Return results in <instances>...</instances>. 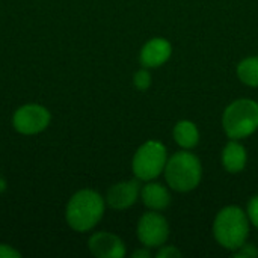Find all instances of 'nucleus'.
Returning a JSON list of instances; mask_svg holds the SVG:
<instances>
[{
	"instance_id": "nucleus-1",
	"label": "nucleus",
	"mask_w": 258,
	"mask_h": 258,
	"mask_svg": "<svg viewBox=\"0 0 258 258\" xmlns=\"http://www.w3.org/2000/svg\"><path fill=\"white\" fill-rule=\"evenodd\" d=\"M104 213L103 198L89 189L77 192L67 206V222L76 231H89Z\"/></svg>"
},
{
	"instance_id": "nucleus-2",
	"label": "nucleus",
	"mask_w": 258,
	"mask_h": 258,
	"mask_svg": "<svg viewBox=\"0 0 258 258\" xmlns=\"http://www.w3.org/2000/svg\"><path fill=\"white\" fill-rule=\"evenodd\" d=\"M213 233L221 246L236 251L246 242L249 221L240 207L230 206L218 213L213 224Z\"/></svg>"
},
{
	"instance_id": "nucleus-3",
	"label": "nucleus",
	"mask_w": 258,
	"mask_h": 258,
	"mask_svg": "<svg viewBox=\"0 0 258 258\" xmlns=\"http://www.w3.org/2000/svg\"><path fill=\"white\" fill-rule=\"evenodd\" d=\"M203 169L198 157L189 151H178L166 160V183L177 192H189L201 181Z\"/></svg>"
},
{
	"instance_id": "nucleus-4",
	"label": "nucleus",
	"mask_w": 258,
	"mask_h": 258,
	"mask_svg": "<svg viewBox=\"0 0 258 258\" xmlns=\"http://www.w3.org/2000/svg\"><path fill=\"white\" fill-rule=\"evenodd\" d=\"M222 125L231 139L248 138L258 128V104L249 98L233 101L224 112Z\"/></svg>"
},
{
	"instance_id": "nucleus-5",
	"label": "nucleus",
	"mask_w": 258,
	"mask_h": 258,
	"mask_svg": "<svg viewBox=\"0 0 258 258\" xmlns=\"http://www.w3.org/2000/svg\"><path fill=\"white\" fill-rule=\"evenodd\" d=\"M166 148L159 141L145 142L133 157V172L139 180L150 181L165 171Z\"/></svg>"
},
{
	"instance_id": "nucleus-6",
	"label": "nucleus",
	"mask_w": 258,
	"mask_h": 258,
	"mask_svg": "<svg viewBox=\"0 0 258 258\" xmlns=\"http://www.w3.org/2000/svg\"><path fill=\"white\" fill-rule=\"evenodd\" d=\"M169 236V227L166 219L154 212L145 213L138 224V237L145 248L162 246Z\"/></svg>"
},
{
	"instance_id": "nucleus-7",
	"label": "nucleus",
	"mask_w": 258,
	"mask_h": 258,
	"mask_svg": "<svg viewBox=\"0 0 258 258\" xmlns=\"http://www.w3.org/2000/svg\"><path fill=\"white\" fill-rule=\"evenodd\" d=\"M50 122V113L39 104H26L14 113V127L23 135L42 132Z\"/></svg>"
},
{
	"instance_id": "nucleus-8",
	"label": "nucleus",
	"mask_w": 258,
	"mask_h": 258,
	"mask_svg": "<svg viewBox=\"0 0 258 258\" xmlns=\"http://www.w3.org/2000/svg\"><path fill=\"white\" fill-rule=\"evenodd\" d=\"M89 251L98 258H122L125 246L121 239L112 233H97L89 239Z\"/></svg>"
},
{
	"instance_id": "nucleus-9",
	"label": "nucleus",
	"mask_w": 258,
	"mask_h": 258,
	"mask_svg": "<svg viewBox=\"0 0 258 258\" xmlns=\"http://www.w3.org/2000/svg\"><path fill=\"white\" fill-rule=\"evenodd\" d=\"M139 192L141 184L138 180L116 183L107 192V204L115 210H125L136 203Z\"/></svg>"
},
{
	"instance_id": "nucleus-10",
	"label": "nucleus",
	"mask_w": 258,
	"mask_h": 258,
	"mask_svg": "<svg viewBox=\"0 0 258 258\" xmlns=\"http://www.w3.org/2000/svg\"><path fill=\"white\" fill-rule=\"evenodd\" d=\"M172 47L163 38L150 39L141 51V63L147 68H156L163 65L171 56Z\"/></svg>"
},
{
	"instance_id": "nucleus-11",
	"label": "nucleus",
	"mask_w": 258,
	"mask_h": 258,
	"mask_svg": "<svg viewBox=\"0 0 258 258\" xmlns=\"http://www.w3.org/2000/svg\"><path fill=\"white\" fill-rule=\"evenodd\" d=\"M141 197L144 204L151 210H165L171 203V195L168 189L157 183H148L142 187Z\"/></svg>"
},
{
	"instance_id": "nucleus-12",
	"label": "nucleus",
	"mask_w": 258,
	"mask_h": 258,
	"mask_svg": "<svg viewBox=\"0 0 258 258\" xmlns=\"http://www.w3.org/2000/svg\"><path fill=\"white\" fill-rule=\"evenodd\" d=\"M222 165L228 172L237 174L246 165V151L243 145L237 142V139H231L222 153Z\"/></svg>"
},
{
	"instance_id": "nucleus-13",
	"label": "nucleus",
	"mask_w": 258,
	"mask_h": 258,
	"mask_svg": "<svg viewBox=\"0 0 258 258\" xmlns=\"http://www.w3.org/2000/svg\"><path fill=\"white\" fill-rule=\"evenodd\" d=\"M174 139L184 150L194 148L200 141V133L197 125L190 121H180L174 127Z\"/></svg>"
},
{
	"instance_id": "nucleus-14",
	"label": "nucleus",
	"mask_w": 258,
	"mask_h": 258,
	"mask_svg": "<svg viewBox=\"0 0 258 258\" xmlns=\"http://www.w3.org/2000/svg\"><path fill=\"white\" fill-rule=\"evenodd\" d=\"M237 76L245 85L258 88V57L243 59L237 67Z\"/></svg>"
},
{
	"instance_id": "nucleus-15",
	"label": "nucleus",
	"mask_w": 258,
	"mask_h": 258,
	"mask_svg": "<svg viewBox=\"0 0 258 258\" xmlns=\"http://www.w3.org/2000/svg\"><path fill=\"white\" fill-rule=\"evenodd\" d=\"M133 82H135V86L141 91H145L148 89V86L151 85V76L147 70H139L135 77H133Z\"/></svg>"
},
{
	"instance_id": "nucleus-16",
	"label": "nucleus",
	"mask_w": 258,
	"mask_h": 258,
	"mask_svg": "<svg viewBox=\"0 0 258 258\" xmlns=\"http://www.w3.org/2000/svg\"><path fill=\"white\" fill-rule=\"evenodd\" d=\"M234 257L239 258H255L258 257V249L254 245H242L239 249L234 251Z\"/></svg>"
},
{
	"instance_id": "nucleus-17",
	"label": "nucleus",
	"mask_w": 258,
	"mask_h": 258,
	"mask_svg": "<svg viewBox=\"0 0 258 258\" xmlns=\"http://www.w3.org/2000/svg\"><path fill=\"white\" fill-rule=\"evenodd\" d=\"M248 218L258 228V195L254 197L248 204Z\"/></svg>"
},
{
	"instance_id": "nucleus-18",
	"label": "nucleus",
	"mask_w": 258,
	"mask_h": 258,
	"mask_svg": "<svg viewBox=\"0 0 258 258\" xmlns=\"http://www.w3.org/2000/svg\"><path fill=\"white\" fill-rule=\"evenodd\" d=\"M157 258H178L181 257V252L175 248V246H163L162 249H159Z\"/></svg>"
},
{
	"instance_id": "nucleus-19",
	"label": "nucleus",
	"mask_w": 258,
	"mask_h": 258,
	"mask_svg": "<svg viewBox=\"0 0 258 258\" xmlns=\"http://www.w3.org/2000/svg\"><path fill=\"white\" fill-rule=\"evenodd\" d=\"M0 258H20V252L8 245H0Z\"/></svg>"
},
{
	"instance_id": "nucleus-20",
	"label": "nucleus",
	"mask_w": 258,
	"mask_h": 258,
	"mask_svg": "<svg viewBox=\"0 0 258 258\" xmlns=\"http://www.w3.org/2000/svg\"><path fill=\"white\" fill-rule=\"evenodd\" d=\"M151 254H150V249H138L133 252V258H150Z\"/></svg>"
},
{
	"instance_id": "nucleus-21",
	"label": "nucleus",
	"mask_w": 258,
	"mask_h": 258,
	"mask_svg": "<svg viewBox=\"0 0 258 258\" xmlns=\"http://www.w3.org/2000/svg\"><path fill=\"white\" fill-rule=\"evenodd\" d=\"M5 187H6V183L0 178V192H2V190H5Z\"/></svg>"
}]
</instances>
